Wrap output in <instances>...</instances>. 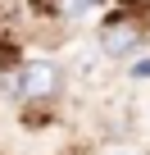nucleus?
Here are the masks:
<instances>
[{
  "instance_id": "1",
  "label": "nucleus",
  "mask_w": 150,
  "mask_h": 155,
  "mask_svg": "<svg viewBox=\"0 0 150 155\" xmlns=\"http://www.w3.org/2000/svg\"><path fill=\"white\" fill-rule=\"evenodd\" d=\"M59 87H64V73L50 59H27L18 68V96L23 101H50V96H59Z\"/></svg>"
},
{
  "instance_id": "3",
  "label": "nucleus",
  "mask_w": 150,
  "mask_h": 155,
  "mask_svg": "<svg viewBox=\"0 0 150 155\" xmlns=\"http://www.w3.org/2000/svg\"><path fill=\"white\" fill-rule=\"evenodd\" d=\"M105 0H59V14L64 18H87L91 9H100Z\"/></svg>"
},
{
  "instance_id": "2",
  "label": "nucleus",
  "mask_w": 150,
  "mask_h": 155,
  "mask_svg": "<svg viewBox=\"0 0 150 155\" xmlns=\"http://www.w3.org/2000/svg\"><path fill=\"white\" fill-rule=\"evenodd\" d=\"M141 41H145V28H141L136 18H114V23L100 28V50H105L109 59H127V55H136Z\"/></svg>"
},
{
  "instance_id": "4",
  "label": "nucleus",
  "mask_w": 150,
  "mask_h": 155,
  "mask_svg": "<svg viewBox=\"0 0 150 155\" xmlns=\"http://www.w3.org/2000/svg\"><path fill=\"white\" fill-rule=\"evenodd\" d=\"M132 78H150V55H145V59H136V64H132Z\"/></svg>"
}]
</instances>
